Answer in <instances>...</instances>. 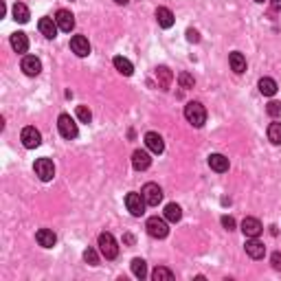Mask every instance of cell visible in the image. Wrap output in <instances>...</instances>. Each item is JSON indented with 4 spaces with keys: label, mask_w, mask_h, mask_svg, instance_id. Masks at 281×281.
<instances>
[{
    "label": "cell",
    "mask_w": 281,
    "mask_h": 281,
    "mask_svg": "<svg viewBox=\"0 0 281 281\" xmlns=\"http://www.w3.org/2000/svg\"><path fill=\"white\" fill-rule=\"evenodd\" d=\"M112 64H114V68L119 71L121 75H125V77H130L132 73H134V66H132V62L125 60V57H121V55H116L114 60H112Z\"/></svg>",
    "instance_id": "603a6c76"
},
{
    "label": "cell",
    "mask_w": 281,
    "mask_h": 281,
    "mask_svg": "<svg viewBox=\"0 0 281 281\" xmlns=\"http://www.w3.org/2000/svg\"><path fill=\"white\" fill-rule=\"evenodd\" d=\"M71 49H73V53H75L77 57H88V55H90V42H88V38H84V35H73V38H71Z\"/></svg>",
    "instance_id": "9c48e42d"
},
{
    "label": "cell",
    "mask_w": 281,
    "mask_h": 281,
    "mask_svg": "<svg viewBox=\"0 0 281 281\" xmlns=\"http://www.w3.org/2000/svg\"><path fill=\"white\" fill-rule=\"evenodd\" d=\"M222 226H224L226 231H233V228H235V220L231 216H222Z\"/></svg>",
    "instance_id": "836d02e7"
},
{
    "label": "cell",
    "mask_w": 281,
    "mask_h": 281,
    "mask_svg": "<svg viewBox=\"0 0 281 281\" xmlns=\"http://www.w3.org/2000/svg\"><path fill=\"white\" fill-rule=\"evenodd\" d=\"M180 218H182V209L176 202L165 206V220L167 222H174V224H176V222H180Z\"/></svg>",
    "instance_id": "d4e9b609"
},
{
    "label": "cell",
    "mask_w": 281,
    "mask_h": 281,
    "mask_svg": "<svg viewBox=\"0 0 281 281\" xmlns=\"http://www.w3.org/2000/svg\"><path fill=\"white\" fill-rule=\"evenodd\" d=\"M187 40L189 42H200V35H198V31H194V29H189V31H187Z\"/></svg>",
    "instance_id": "d590c367"
},
{
    "label": "cell",
    "mask_w": 281,
    "mask_h": 281,
    "mask_svg": "<svg viewBox=\"0 0 281 281\" xmlns=\"http://www.w3.org/2000/svg\"><path fill=\"white\" fill-rule=\"evenodd\" d=\"M184 119H187L194 128H202L204 121H206V110L200 101H189L184 106Z\"/></svg>",
    "instance_id": "6da1fadb"
},
{
    "label": "cell",
    "mask_w": 281,
    "mask_h": 281,
    "mask_svg": "<svg viewBox=\"0 0 281 281\" xmlns=\"http://www.w3.org/2000/svg\"><path fill=\"white\" fill-rule=\"evenodd\" d=\"M272 268L281 270V253H272Z\"/></svg>",
    "instance_id": "e575fe53"
},
{
    "label": "cell",
    "mask_w": 281,
    "mask_h": 281,
    "mask_svg": "<svg viewBox=\"0 0 281 281\" xmlns=\"http://www.w3.org/2000/svg\"><path fill=\"white\" fill-rule=\"evenodd\" d=\"M132 272H134L136 279H145L147 277V264H145V260H140V257L132 260Z\"/></svg>",
    "instance_id": "4316f807"
},
{
    "label": "cell",
    "mask_w": 281,
    "mask_h": 281,
    "mask_svg": "<svg viewBox=\"0 0 281 281\" xmlns=\"http://www.w3.org/2000/svg\"><path fill=\"white\" fill-rule=\"evenodd\" d=\"M20 140H22V145H25L27 150H35V147H40V143H42V134L33 128V125H27V128L22 130V134H20Z\"/></svg>",
    "instance_id": "52a82bcc"
},
{
    "label": "cell",
    "mask_w": 281,
    "mask_h": 281,
    "mask_svg": "<svg viewBox=\"0 0 281 281\" xmlns=\"http://www.w3.org/2000/svg\"><path fill=\"white\" fill-rule=\"evenodd\" d=\"M242 231L246 238H260V233L264 231V226H262V222L257 220V218H244L242 220Z\"/></svg>",
    "instance_id": "7c38bea8"
},
{
    "label": "cell",
    "mask_w": 281,
    "mask_h": 281,
    "mask_svg": "<svg viewBox=\"0 0 281 281\" xmlns=\"http://www.w3.org/2000/svg\"><path fill=\"white\" fill-rule=\"evenodd\" d=\"M99 250L106 260H116L119 257V246H116V240L112 238V233L99 235Z\"/></svg>",
    "instance_id": "3957f363"
},
{
    "label": "cell",
    "mask_w": 281,
    "mask_h": 281,
    "mask_svg": "<svg viewBox=\"0 0 281 281\" xmlns=\"http://www.w3.org/2000/svg\"><path fill=\"white\" fill-rule=\"evenodd\" d=\"M11 49L16 51V53H27V49H29V40H27V35L18 31V33H13L11 35Z\"/></svg>",
    "instance_id": "ffe728a7"
},
{
    "label": "cell",
    "mask_w": 281,
    "mask_h": 281,
    "mask_svg": "<svg viewBox=\"0 0 281 281\" xmlns=\"http://www.w3.org/2000/svg\"><path fill=\"white\" fill-rule=\"evenodd\" d=\"M114 3H116V5H128L130 0H114Z\"/></svg>",
    "instance_id": "74e56055"
},
{
    "label": "cell",
    "mask_w": 281,
    "mask_h": 281,
    "mask_svg": "<svg viewBox=\"0 0 281 281\" xmlns=\"http://www.w3.org/2000/svg\"><path fill=\"white\" fill-rule=\"evenodd\" d=\"M140 194H143L145 202L150 206H158L162 202V189L158 187L156 182H147L143 189H140Z\"/></svg>",
    "instance_id": "8992f818"
},
{
    "label": "cell",
    "mask_w": 281,
    "mask_h": 281,
    "mask_svg": "<svg viewBox=\"0 0 281 281\" xmlns=\"http://www.w3.org/2000/svg\"><path fill=\"white\" fill-rule=\"evenodd\" d=\"M84 260L90 264V266H97L99 264V255H97V250L95 248H86L84 250Z\"/></svg>",
    "instance_id": "1f68e13d"
},
{
    "label": "cell",
    "mask_w": 281,
    "mask_h": 281,
    "mask_svg": "<svg viewBox=\"0 0 281 281\" xmlns=\"http://www.w3.org/2000/svg\"><path fill=\"white\" fill-rule=\"evenodd\" d=\"M268 140L272 145H281V123H270L268 125Z\"/></svg>",
    "instance_id": "83f0119b"
},
{
    "label": "cell",
    "mask_w": 281,
    "mask_h": 281,
    "mask_svg": "<svg viewBox=\"0 0 281 281\" xmlns=\"http://www.w3.org/2000/svg\"><path fill=\"white\" fill-rule=\"evenodd\" d=\"M156 20H158V25L162 29H169V27H174V13L167 9V7H158L156 9Z\"/></svg>",
    "instance_id": "44dd1931"
},
{
    "label": "cell",
    "mask_w": 281,
    "mask_h": 281,
    "mask_svg": "<svg viewBox=\"0 0 281 281\" xmlns=\"http://www.w3.org/2000/svg\"><path fill=\"white\" fill-rule=\"evenodd\" d=\"M145 145H147V150H150L152 154H162V152H165V140H162V136L156 134V132H147V134H145Z\"/></svg>",
    "instance_id": "4fadbf2b"
},
{
    "label": "cell",
    "mask_w": 281,
    "mask_h": 281,
    "mask_svg": "<svg viewBox=\"0 0 281 281\" xmlns=\"http://www.w3.org/2000/svg\"><path fill=\"white\" fill-rule=\"evenodd\" d=\"M156 79H158V86L162 88V90H167V88L172 86L174 75H172V71H169L167 66H158V68H156Z\"/></svg>",
    "instance_id": "d6986e66"
},
{
    "label": "cell",
    "mask_w": 281,
    "mask_h": 281,
    "mask_svg": "<svg viewBox=\"0 0 281 281\" xmlns=\"http://www.w3.org/2000/svg\"><path fill=\"white\" fill-rule=\"evenodd\" d=\"M55 22H57V27H60V31H64V33H71L73 29H75V16L66 9H60L55 13Z\"/></svg>",
    "instance_id": "30bf717a"
},
{
    "label": "cell",
    "mask_w": 281,
    "mask_h": 281,
    "mask_svg": "<svg viewBox=\"0 0 281 281\" xmlns=\"http://www.w3.org/2000/svg\"><path fill=\"white\" fill-rule=\"evenodd\" d=\"M255 3H264V0H255Z\"/></svg>",
    "instance_id": "f35d334b"
},
{
    "label": "cell",
    "mask_w": 281,
    "mask_h": 281,
    "mask_svg": "<svg viewBox=\"0 0 281 281\" xmlns=\"http://www.w3.org/2000/svg\"><path fill=\"white\" fill-rule=\"evenodd\" d=\"M22 71H25V75L35 77L42 73V62L35 55H25L22 57Z\"/></svg>",
    "instance_id": "8fae6325"
},
{
    "label": "cell",
    "mask_w": 281,
    "mask_h": 281,
    "mask_svg": "<svg viewBox=\"0 0 281 281\" xmlns=\"http://www.w3.org/2000/svg\"><path fill=\"white\" fill-rule=\"evenodd\" d=\"M35 240H38V244H40L42 248H53L55 242H57L55 233L51 231V228H40V231L35 233Z\"/></svg>",
    "instance_id": "e0dca14e"
},
{
    "label": "cell",
    "mask_w": 281,
    "mask_h": 281,
    "mask_svg": "<svg viewBox=\"0 0 281 281\" xmlns=\"http://www.w3.org/2000/svg\"><path fill=\"white\" fill-rule=\"evenodd\" d=\"M38 29H40V33L44 35V38H49V40H53L55 35H57V22L55 20H51V18H40L38 22Z\"/></svg>",
    "instance_id": "2e32d148"
},
{
    "label": "cell",
    "mask_w": 281,
    "mask_h": 281,
    "mask_svg": "<svg viewBox=\"0 0 281 281\" xmlns=\"http://www.w3.org/2000/svg\"><path fill=\"white\" fill-rule=\"evenodd\" d=\"M178 84H180V88H184V90H189V88H194L196 79L191 77L189 73H180V75H178Z\"/></svg>",
    "instance_id": "f546056e"
},
{
    "label": "cell",
    "mask_w": 281,
    "mask_h": 281,
    "mask_svg": "<svg viewBox=\"0 0 281 281\" xmlns=\"http://www.w3.org/2000/svg\"><path fill=\"white\" fill-rule=\"evenodd\" d=\"M77 119L81 121V123H90L92 121V112L88 110L86 106H77Z\"/></svg>",
    "instance_id": "4dcf8cb0"
},
{
    "label": "cell",
    "mask_w": 281,
    "mask_h": 281,
    "mask_svg": "<svg viewBox=\"0 0 281 281\" xmlns=\"http://www.w3.org/2000/svg\"><path fill=\"white\" fill-rule=\"evenodd\" d=\"M150 165H152V158L145 150H136L134 154H132V167H134L136 172H145Z\"/></svg>",
    "instance_id": "9a60e30c"
},
{
    "label": "cell",
    "mask_w": 281,
    "mask_h": 281,
    "mask_svg": "<svg viewBox=\"0 0 281 281\" xmlns=\"http://www.w3.org/2000/svg\"><path fill=\"white\" fill-rule=\"evenodd\" d=\"M13 20L20 22V25L29 22V9H27V5H22V3L13 5Z\"/></svg>",
    "instance_id": "484cf974"
},
{
    "label": "cell",
    "mask_w": 281,
    "mask_h": 281,
    "mask_svg": "<svg viewBox=\"0 0 281 281\" xmlns=\"http://www.w3.org/2000/svg\"><path fill=\"white\" fill-rule=\"evenodd\" d=\"M244 248H246V255L253 257V260H262V257L266 255V246L257 238H248L246 240V246H244Z\"/></svg>",
    "instance_id": "5bb4252c"
},
{
    "label": "cell",
    "mask_w": 281,
    "mask_h": 281,
    "mask_svg": "<svg viewBox=\"0 0 281 281\" xmlns=\"http://www.w3.org/2000/svg\"><path fill=\"white\" fill-rule=\"evenodd\" d=\"M260 92L266 95V97H272V95H277V81L270 79V77H262V79H260Z\"/></svg>",
    "instance_id": "cb8c5ba5"
},
{
    "label": "cell",
    "mask_w": 281,
    "mask_h": 281,
    "mask_svg": "<svg viewBox=\"0 0 281 281\" xmlns=\"http://www.w3.org/2000/svg\"><path fill=\"white\" fill-rule=\"evenodd\" d=\"M228 64H231V68L238 73V75H242V73L246 71V57H244L242 53H238V51L228 55Z\"/></svg>",
    "instance_id": "7402d4cb"
},
{
    "label": "cell",
    "mask_w": 281,
    "mask_h": 281,
    "mask_svg": "<svg viewBox=\"0 0 281 281\" xmlns=\"http://www.w3.org/2000/svg\"><path fill=\"white\" fill-rule=\"evenodd\" d=\"M266 112H268L272 119H277V116H281V103L279 101H270L268 106H266Z\"/></svg>",
    "instance_id": "d6a6232c"
},
{
    "label": "cell",
    "mask_w": 281,
    "mask_h": 281,
    "mask_svg": "<svg viewBox=\"0 0 281 281\" xmlns=\"http://www.w3.org/2000/svg\"><path fill=\"white\" fill-rule=\"evenodd\" d=\"M145 198H143V194H134V191H132V194H128L125 196V206H128V211L132 213V216L134 218H140L145 213Z\"/></svg>",
    "instance_id": "277c9868"
},
{
    "label": "cell",
    "mask_w": 281,
    "mask_h": 281,
    "mask_svg": "<svg viewBox=\"0 0 281 281\" xmlns=\"http://www.w3.org/2000/svg\"><path fill=\"white\" fill-rule=\"evenodd\" d=\"M145 228H147V235H150V238H154V240H165L167 235H169L167 222L162 220V218H158V216H154V218L147 220Z\"/></svg>",
    "instance_id": "7a4b0ae2"
},
{
    "label": "cell",
    "mask_w": 281,
    "mask_h": 281,
    "mask_svg": "<svg viewBox=\"0 0 281 281\" xmlns=\"http://www.w3.org/2000/svg\"><path fill=\"white\" fill-rule=\"evenodd\" d=\"M35 174L40 176L42 182L53 180V176H55V165H53V160H51V158H38V160H35Z\"/></svg>",
    "instance_id": "ba28073f"
},
{
    "label": "cell",
    "mask_w": 281,
    "mask_h": 281,
    "mask_svg": "<svg viewBox=\"0 0 281 281\" xmlns=\"http://www.w3.org/2000/svg\"><path fill=\"white\" fill-rule=\"evenodd\" d=\"M57 128H60V134L64 138H68V140L77 138V134H79L77 123L71 119V114H60V119H57Z\"/></svg>",
    "instance_id": "5b68a950"
},
{
    "label": "cell",
    "mask_w": 281,
    "mask_h": 281,
    "mask_svg": "<svg viewBox=\"0 0 281 281\" xmlns=\"http://www.w3.org/2000/svg\"><path fill=\"white\" fill-rule=\"evenodd\" d=\"M209 167L213 169V172H218V174H224V172H228V158L222 156V154H211V156H209Z\"/></svg>",
    "instance_id": "ac0fdd59"
},
{
    "label": "cell",
    "mask_w": 281,
    "mask_h": 281,
    "mask_svg": "<svg viewBox=\"0 0 281 281\" xmlns=\"http://www.w3.org/2000/svg\"><path fill=\"white\" fill-rule=\"evenodd\" d=\"M270 5L275 11H281V0H270Z\"/></svg>",
    "instance_id": "8d00e7d4"
},
{
    "label": "cell",
    "mask_w": 281,
    "mask_h": 281,
    "mask_svg": "<svg viewBox=\"0 0 281 281\" xmlns=\"http://www.w3.org/2000/svg\"><path fill=\"white\" fill-rule=\"evenodd\" d=\"M152 279L154 281H162V279L169 281V279H174V272L169 270V268H165V266H158V268L152 272Z\"/></svg>",
    "instance_id": "f1b7e54d"
}]
</instances>
